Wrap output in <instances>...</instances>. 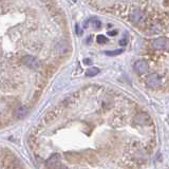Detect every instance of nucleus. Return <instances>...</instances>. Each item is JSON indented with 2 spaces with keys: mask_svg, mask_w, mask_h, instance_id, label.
<instances>
[{
  "mask_svg": "<svg viewBox=\"0 0 169 169\" xmlns=\"http://www.w3.org/2000/svg\"><path fill=\"white\" fill-rule=\"evenodd\" d=\"M57 115H58V111H57V109L52 110V111H50L49 113H46V114L45 118H43V123H45V124H49V123H51V122H53L54 119L57 117Z\"/></svg>",
  "mask_w": 169,
  "mask_h": 169,
  "instance_id": "6",
  "label": "nucleus"
},
{
  "mask_svg": "<svg viewBox=\"0 0 169 169\" xmlns=\"http://www.w3.org/2000/svg\"><path fill=\"white\" fill-rule=\"evenodd\" d=\"M84 63H90L91 62H90V59H86V60H84Z\"/></svg>",
  "mask_w": 169,
  "mask_h": 169,
  "instance_id": "15",
  "label": "nucleus"
},
{
  "mask_svg": "<svg viewBox=\"0 0 169 169\" xmlns=\"http://www.w3.org/2000/svg\"><path fill=\"white\" fill-rule=\"evenodd\" d=\"M116 34H117V32H116V31L109 32V35H111V36H113V35H116Z\"/></svg>",
  "mask_w": 169,
  "mask_h": 169,
  "instance_id": "14",
  "label": "nucleus"
},
{
  "mask_svg": "<svg viewBox=\"0 0 169 169\" xmlns=\"http://www.w3.org/2000/svg\"><path fill=\"white\" fill-rule=\"evenodd\" d=\"M96 40H97L98 43H106L108 41V39L106 38V36H104V35H98L97 38H96Z\"/></svg>",
  "mask_w": 169,
  "mask_h": 169,
  "instance_id": "11",
  "label": "nucleus"
},
{
  "mask_svg": "<svg viewBox=\"0 0 169 169\" xmlns=\"http://www.w3.org/2000/svg\"><path fill=\"white\" fill-rule=\"evenodd\" d=\"M149 69V66H148V63L145 62V60H139L134 63V70L139 74H144L146 73Z\"/></svg>",
  "mask_w": 169,
  "mask_h": 169,
  "instance_id": "4",
  "label": "nucleus"
},
{
  "mask_svg": "<svg viewBox=\"0 0 169 169\" xmlns=\"http://www.w3.org/2000/svg\"><path fill=\"white\" fill-rule=\"evenodd\" d=\"M98 73H100V70H98L97 68H95V67H93V68H90L86 71V75L87 76H95V75H97Z\"/></svg>",
  "mask_w": 169,
  "mask_h": 169,
  "instance_id": "8",
  "label": "nucleus"
},
{
  "mask_svg": "<svg viewBox=\"0 0 169 169\" xmlns=\"http://www.w3.org/2000/svg\"><path fill=\"white\" fill-rule=\"evenodd\" d=\"M143 17H144V15H143L142 12L139 11V10L131 11V13H130V15H129V18H130L131 21L135 22V23H138V22L141 21V20L143 19Z\"/></svg>",
  "mask_w": 169,
  "mask_h": 169,
  "instance_id": "5",
  "label": "nucleus"
},
{
  "mask_svg": "<svg viewBox=\"0 0 169 169\" xmlns=\"http://www.w3.org/2000/svg\"><path fill=\"white\" fill-rule=\"evenodd\" d=\"M124 50L123 49H119V50H114V51H106L105 53L108 56H115V55H119L121 53H123Z\"/></svg>",
  "mask_w": 169,
  "mask_h": 169,
  "instance_id": "9",
  "label": "nucleus"
},
{
  "mask_svg": "<svg viewBox=\"0 0 169 169\" xmlns=\"http://www.w3.org/2000/svg\"><path fill=\"white\" fill-rule=\"evenodd\" d=\"M22 63H25V66L29 67V68L31 69H38L40 63L38 62V59H37L36 57L32 56V55H27V56H25L22 58Z\"/></svg>",
  "mask_w": 169,
  "mask_h": 169,
  "instance_id": "3",
  "label": "nucleus"
},
{
  "mask_svg": "<svg viewBox=\"0 0 169 169\" xmlns=\"http://www.w3.org/2000/svg\"><path fill=\"white\" fill-rule=\"evenodd\" d=\"M126 43H127V40L126 39L119 40V45H121V46H126Z\"/></svg>",
  "mask_w": 169,
  "mask_h": 169,
  "instance_id": "12",
  "label": "nucleus"
},
{
  "mask_svg": "<svg viewBox=\"0 0 169 169\" xmlns=\"http://www.w3.org/2000/svg\"><path fill=\"white\" fill-rule=\"evenodd\" d=\"M55 169H69L67 166H63V165H59V166H56Z\"/></svg>",
  "mask_w": 169,
  "mask_h": 169,
  "instance_id": "13",
  "label": "nucleus"
},
{
  "mask_svg": "<svg viewBox=\"0 0 169 169\" xmlns=\"http://www.w3.org/2000/svg\"><path fill=\"white\" fill-rule=\"evenodd\" d=\"M28 110L25 109V107H20L18 110L16 111V115L18 116V117H22V116H25V114H27Z\"/></svg>",
  "mask_w": 169,
  "mask_h": 169,
  "instance_id": "10",
  "label": "nucleus"
},
{
  "mask_svg": "<svg viewBox=\"0 0 169 169\" xmlns=\"http://www.w3.org/2000/svg\"><path fill=\"white\" fill-rule=\"evenodd\" d=\"M162 84V77L158 73H151L146 78V84L150 88H158Z\"/></svg>",
  "mask_w": 169,
  "mask_h": 169,
  "instance_id": "1",
  "label": "nucleus"
},
{
  "mask_svg": "<svg viewBox=\"0 0 169 169\" xmlns=\"http://www.w3.org/2000/svg\"><path fill=\"white\" fill-rule=\"evenodd\" d=\"M59 154H52L50 158L48 159V161H46V166H49V167H56L57 163H59Z\"/></svg>",
  "mask_w": 169,
  "mask_h": 169,
  "instance_id": "7",
  "label": "nucleus"
},
{
  "mask_svg": "<svg viewBox=\"0 0 169 169\" xmlns=\"http://www.w3.org/2000/svg\"><path fill=\"white\" fill-rule=\"evenodd\" d=\"M169 46V40L165 37H161V38L154 39L151 42V48L154 50H165L167 49Z\"/></svg>",
  "mask_w": 169,
  "mask_h": 169,
  "instance_id": "2",
  "label": "nucleus"
}]
</instances>
